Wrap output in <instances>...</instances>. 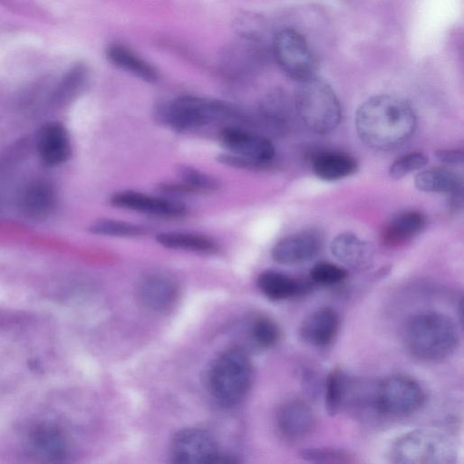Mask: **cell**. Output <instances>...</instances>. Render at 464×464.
Masks as SVG:
<instances>
[{
	"label": "cell",
	"mask_w": 464,
	"mask_h": 464,
	"mask_svg": "<svg viewBox=\"0 0 464 464\" xmlns=\"http://www.w3.org/2000/svg\"><path fill=\"white\" fill-rule=\"evenodd\" d=\"M416 115L405 100L388 94L366 100L356 111L358 137L376 150H394L407 142L416 129Z\"/></svg>",
	"instance_id": "obj_1"
},
{
	"label": "cell",
	"mask_w": 464,
	"mask_h": 464,
	"mask_svg": "<svg viewBox=\"0 0 464 464\" xmlns=\"http://www.w3.org/2000/svg\"><path fill=\"white\" fill-rule=\"evenodd\" d=\"M407 350L424 362H439L451 355L459 336L455 322L438 311H423L411 315L403 328Z\"/></svg>",
	"instance_id": "obj_2"
},
{
	"label": "cell",
	"mask_w": 464,
	"mask_h": 464,
	"mask_svg": "<svg viewBox=\"0 0 464 464\" xmlns=\"http://www.w3.org/2000/svg\"><path fill=\"white\" fill-rule=\"evenodd\" d=\"M459 453L453 439L431 428L407 431L395 439L389 450L395 464H455Z\"/></svg>",
	"instance_id": "obj_3"
},
{
	"label": "cell",
	"mask_w": 464,
	"mask_h": 464,
	"mask_svg": "<svg viewBox=\"0 0 464 464\" xmlns=\"http://www.w3.org/2000/svg\"><path fill=\"white\" fill-rule=\"evenodd\" d=\"M295 108L307 128L318 134L331 132L341 121L342 110L334 91L317 76L300 82Z\"/></svg>",
	"instance_id": "obj_4"
},
{
	"label": "cell",
	"mask_w": 464,
	"mask_h": 464,
	"mask_svg": "<svg viewBox=\"0 0 464 464\" xmlns=\"http://www.w3.org/2000/svg\"><path fill=\"white\" fill-rule=\"evenodd\" d=\"M253 368L247 353L241 348H230L215 361L210 372V389L222 405L234 406L247 393Z\"/></svg>",
	"instance_id": "obj_5"
},
{
	"label": "cell",
	"mask_w": 464,
	"mask_h": 464,
	"mask_svg": "<svg viewBox=\"0 0 464 464\" xmlns=\"http://www.w3.org/2000/svg\"><path fill=\"white\" fill-rule=\"evenodd\" d=\"M235 108L222 101L182 96L160 110L162 121L177 130H186L237 115Z\"/></svg>",
	"instance_id": "obj_6"
},
{
	"label": "cell",
	"mask_w": 464,
	"mask_h": 464,
	"mask_svg": "<svg viewBox=\"0 0 464 464\" xmlns=\"http://www.w3.org/2000/svg\"><path fill=\"white\" fill-rule=\"evenodd\" d=\"M425 401V393L413 378L395 374L382 380L372 397L373 406L390 417H404L417 411Z\"/></svg>",
	"instance_id": "obj_7"
},
{
	"label": "cell",
	"mask_w": 464,
	"mask_h": 464,
	"mask_svg": "<svg viewBox=\"0 0 464 464\" xmlns=\"http://www.w3.org/2000/svg\"><path fill=\"white\" fill-rule=\"evenodd\" d=\"M273 53L278 65L290 78L301 82L316 76V57L298 31L288 27L277 31Z\"/></svg>",
	"instance_id": "obj_8"
},
{
	"label": "cell",
	"mask_w": 464,
	"mask_h": 464,
	"mask_svg": "<svg viewBox=\"0 0 464 464\" xmlns=\"http://www.w3.org/2000/svg\"><path fill=\"white\" fill-rule=\"evenodd\" d=\"M171 456L176 463L217 464L229 460L220 456L217 441L206 430L185 429L179 431L171 443Z\"/></svg>",
	"instance_id": "obj_9"
},
{
	"label": "cell",
	"mask_w": 464,
	"mask_h": 464,
	"mask_svg": "<svg viewBox=\"0 0 464 464\" xmlns=\"http://www.w3.org/2000/svg\"><path fill=\"white\" fill-rule=\"evenodd\" d=\"M219 140L230 153L245 159L250 169L265 166L275 157V147L267 138L246 130L225 128Z\"/></svg>",
	"instance_id": "obj_10"
},
{
	"label": "cell",
	"mask_w": 464,
	"mask_h": 464,
	"mask_svg": "<svg viewBox=\"0 0 464 464\" xmlns=\"http://www.w3.org/2000/svg\"><path fill=\"white\" fill-rule=\"evenodd\" d=\"M323 239V234L316 228L300 230L277 241L271 250V256L283 265L301 264L318 255Z\"/></svg>",
	"instance_id": "obj_11"
},
{
	"label": "cell",
	"mask_w": 464,
	"mask_h": 464,
	"mask_svg": "<svg viewBox=\"0 0 464 464\" xmlns=\"http://www.w3.org/2000/svg\"><path fill=\"white\" fill-rule=\"evenodd\" d=\"M339 328L340 317L337 311L331 306H322L304 318L299 334L305 343L323 348L334 341Z\"/></svg>",
	"instance_id": "obj_12"
},
{
	"label": "cell",
	"mask_w": 464,
	"mask_h": 464,
	"mask_svg": "<svg viewBox=\"0 0 464 464\" xmlns=\"http://www.w3.org/2000/svg\"><path fill=\"white\" fill-rule=\"evenodd\" d=\"M111 205L159 217H179L186 213V206L172 199L156 198L146 194L124 190L113 194Z\"/></svg>",
	"instance_id": "obj_13"
},
{
	"label": "cell",
	"mask_w": 464,
	"mask_h": 464,
	"mask_svg": "<svg viewBox=\"0 0 464 464\" xmlns=\"http://www.w3.org/2000/svg\"><path fill=\"white\" fill-rule=\"evenodd\" d=\"M276 425L285 438L299 440L314 428L315 415L307 402L299 399L288 400L277 410Z\"/></svg>",
	"instance_id": "obj_14"
},
{
	"label": "cell",
	"mask_w": 464,
	"mask_h": 464,
	"mask_svg": "<svg viewBox=\"0 0 464 464\" xmlns=\"http://www.w3.org/2000/svg\"><path fill=\"white\" fill-rule=\"evenodd\" d=\"M36 145L42 161L50 167L67 161L72 154L69 133L58 121L46 122L40 128Z\"/></svg>",
	"instance_id": "obj_15"
},
{
	"label": "cell",
	"mask_w": 464,
	"mask_h": 464,
	"mask_svg": "<svg viewBox=\"0 0 464 464\" xmlns=\"http://www.w3.org/2000/svg\"><path fill=\"white\" fill-rule=\"evenodd\" d=\"M330 249L339 262L354 270L368 269L373 262L372 246L352 232L337 235L333 239Z\"/></svg>",
	"instance_id": "obj_16"
},
{
	"label": "cell",
	"mask_w": 464,
	"mask_h": 464,
	"mask_svg": "<svg viewBox=\"0 0 464 464\" xmlns=\"http://www.w3.org/2000/svg\"><path fill=\"white\" fill-rule=\"evenodd\" d=\"M139 297L146 308L154 312H165L175 304L178 298V286L167 276L149 275L140 284Z\"/></svg>",
	"instance_id": "obj_17"
},
{
	"label": "cell",
	"mask_w": 464,
	"mask_h": 464,
	"mask_svg": "<svg viewBox=\"0 0 464 464\" xmlns=\"http://www.w3.org/2000/svg\"><path fill=\"white\" fill-rule=\"evenodd\" d=\"M257 286L265 296L273 301L297 297L311 290L310 282L275 270L262 272L257 278Z\"/></svg>",
	"instance_id": "obj_18"
},
{
	"label": "cell",
	"mask_w": 464,
	"mask_h": 464,
	"mask_svg": "<svg viewBox=\"0 0 464 464\" xmlns=\"http://www.w3.org/2000/svg\"><path fill=\"white\" fill-rule=\"evenodd\" d=\"M426 218L416 210H407L394 216L382 233V241L388 246H399L417 237L425 227Z\"/></svg>",
	"instance_id": "obj_19"
},
{
	"label": "cell",
	"mask_w": 464,
	"mask_h": 464,
	"mask_svg": "<svg viewBox=\"0 0 464 464\" xmlns=\"http://www.w3.org/2000/svg\"><path fill=\"white\" fill-rule=\"evenodd\" d=\"M56 204V193L47 181L35 180L23 190L19 206L29 218H40L49 215Z\"/></svg>",
	"instance_id": "obj_20"
},
{
	"label": "cell",
	"mask_w": 464,
	"mask_h": 464,
	"mask_svg": "<svg viewBox=\"0 0 464 464\" xmlns=\"http://www.w3.org/2000/svg\"><path fill=\"white\" fill-rule=\"evenodd\" d=\"M106 56L114 66L147 82L159 80V72L154 66L122 44H111L106 50Z\"/></svg>",
	"instance_id": "obj_21"
},
{
	"label": "cell",
	"mask_w": 464,
	"mask_h": 464,
	"mask_svg": "<svg viewBox=\"0 0 464 464\" xmlns=\"http://www.w3.org/2000/svg\"><path fill=\"white\" fill-rule=\"evenodd\" d=\"M312 169L318 179L334 181L354 174L358 169V163L346 153L326 151L314 158Z\"/></svg>",
	"instance_id": "obj_22"
},
{
	"label": "cell",
	"mask_w": 464,
	"mask_h": 464,
	"mask_svg": "<svg viewBox=\"0 0 464 464\" xmlns=\"http://www.w3.org/2000/svg\"><path fill=\"white\" fill-rule=\"evenodd\" d=\"M415 187L421 191L453 195L462 191L461 178L453 171L433 168L419 172L414 179Z\"/></svg>",
	"instance_id": "obj_23"
},
{
	"label": "cell",
	"mask_w": 464,
	"mask_h": 464,
	"mask_svg": "<svg viewBox=\"0 0 464 464\" xmlns=\"http://www.w3.org/2000/svg\"><path fill=\"white\" fill-rule=\"evenodd\" d=\"M156 240L167 248L181 249L198 253H213L217 250L216 243L208 237L180 231L162 232Z\"/></svg>",
	"instance_id": "obj_24"
},
{
	"label": "cell",
	"mask_w": 464,
	"mask_h": 464,
	"mask_svg": "<svg viewBox=\"0 0 464 464\" xmlns=\"http://www.w3.org/2000/svg\"><path fill=\"white\" fill-rule=\"evenodd\" d=\"M31 444L35 454L48 460H59L65 456V441L62 434L53 428L36 429L31 435Z\"/></svg>",
	"instance_id": "obj_25"
},
{
	"label": "cell",
	"mask_w": 464,
	"mask_h": 464,
	"mask_svg": "<svg viewBox=\"0 0 464 464\" xmlns=\"http://www.w3.org/2000/svg\"><path fill=\"white\" fill-rule=\"evenodd\" d=\"M348 392V380L340 368H334L325 382L324 405L329 415L337 414L345 400Z\"/></svg>",
	"instance_id": "obj_26"
},
{
	"label": "cell",
	"mask_w": 464,
	"mask_h": 464,
	"mask_svg": "<svg viewBox=\"0 0 464 464\" xmlns=\"http://www.w3.org/2000/svg\"><path fill=\"white\" fill-rule=\"evenodd\" d=\"M88 79V70L82 63L72 66L63 75L57 85L53 99L64 102L76 95L85 85Z\"/></svg>",
	"instance_id": "obj_27"
},
{
	"label": "cell",
	"mask_w": 464,
	"mask_h": 464,
	"mask_svg": "<svg viewBox=\"0 0 464 464\" xmlns=\"http://www.w3.org/2000/svg\"><path fill=\"white\" fill-rule=\"evenodd\" d=\"M250 337L258 348L269 349L279 342L281 331L275 320L266 315H259L251 324Z\"/></svg>",
	"instance_id": "obj_28"
},
{
	"label": "cell",
	"mask_w": 464,
	"mask_h": 464,
	"mask_svg": "<svg viewBox=\"0 0 464 464\" xmlns=\"http://www.w3.org/2000/svg\"><path fill=\"white\" fill-rule=\"evenodd\" d=\"M301 458L312 463L320 464H348L356 462L354 455L351 452L330 447H313L304 449Z\"/></svg>",
	"instance_id": "obj_29"
},
{
	"label": "cell",
	"mask_w": 464,
	"mask_h": 464,
	"mask_svg": "<svg viewBox=\"0 0 464 464\" xmlns=\"http://www.w3.org/2000/svg\"><path fill=\"white\" fill-rule=\"evenodd\" d=\"M89 229L96 235L120 237H138L145 233V228L142 226L110 218L95 221Z\"/></svg>",
	"instance_id": "obj_30"
},
{
	"label": "cell",
	"mask_w": 464,
	"mask_h": 464,
	"mask_svg": "<svg viewBox=\"0 0 464 464\" xmlns=\"http://www.w3.org/2000/svg\"><path fill=\"white\" fill-rule=\"evenodd\" d=\"M178 174L183 186L188 189L214 191L219 188V182L216 178L190 166H179Z\"/></svg>",
	"instance_id": "obj_31"
},
{
	"label": "cell",
	"mask_w": 464,
	"mask_h": 464,
	"mask_svg": "<svg viewBox=\"0 0 464 464\" xmlns=\"http://www.w3.org/2000/svg\"><path fill=\"white\" fill-rule=\"evenodd\" d=\"M347 270L327 261L316 263L310 270V279L314 284L332 286L342 283L347 277Z\"/></svg>",
	"instance_id": "obj_32"
},
{
	"label": "cell",
	"mask_w": 464,
	"mask_h": 464,
	"mask_svg": "<svg viewBox=\"0 0 464 464\" xmlns=\"http://www.w3.org/2000/svg\"><path fill=\"white\" fill-rule=\"evenodd\" d=\"M428 163V158L420 152L407 153L395 160L390 169L389 176L393 179L402 177L423 169Z\"/></svg>",
	"instance_id": "obj_33"
},
{
	"label": "cell",
	"mask_w": 464,
	"mask_h": 464,
	"mask_svg": "<svg viewBox=\"0 0 464 464\" xmlns=\"http://www.w3.org/2000/svg\"><path fill=\"white\" fill-rule=\"evenodd\" d=\"M463 156V151L459 150H440L436 152L437 159L449 165L462 164Z\"/></svg>",
	"instance_id": "obj_34"
}]
</instances>
